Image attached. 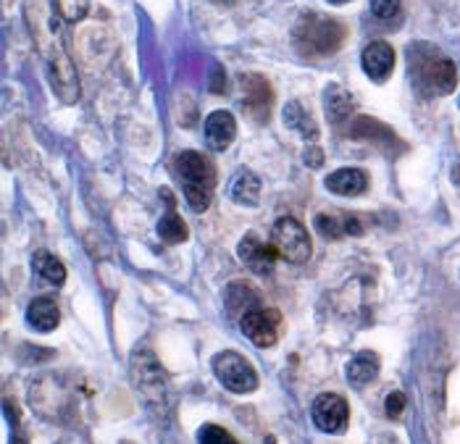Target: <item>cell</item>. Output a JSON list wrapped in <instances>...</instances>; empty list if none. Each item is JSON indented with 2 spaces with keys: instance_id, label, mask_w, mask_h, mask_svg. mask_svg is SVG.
<instances>
[{
  "instance_id": "cell-6",
  "label": "cell",
  "mask_w": 460,
  "mask_h": 444,
  "mask_svg": "<svg viewBox=\"0 0 460 444\" xmlns=\"http://www.w3.org/2000/svg\"><path fill=\"white\" fill-rule=\"evenodd\" d=\"M271 244L277 247L279 258L295 263V266H303L311 261V253H314V244H311V235L308 229L295 218V216H282L274 229H271Z\"/></svg>"
},
{
  "instance_id": "cell-2",
  "label": "cell",
  "mask_w": 460,
  "mask_h": 444,
  "mask_svg": "<svg viewBox=\"0 0 460 444\" xmlns=\"http://www.w3.org/2000/svg\"><path fill=\"white\" fill-rule=\"evenodd\" d=\"M408 68H411V82L416 93L431 101L450 95L458 87V68L456 64L434 45L429 42H413L408 50Z\"/></svg>"
},
{
  "instance_id": "cell-24",
  "label": "cell",
  "mask_w": 460,
  "mask_h": 444,
  "mask_svg": "<svg viewBox=\"0 0 460 444\" xmlns=\"http://www.w3.org/2000/svg\"><path fill=\"white\" fill-rule=\"evenodd\" d=\"M255 303H258V295L250 289V284H240V281H237V284H232V287H229L226 306L232 307L234 313H237V310H243V313H245V310L255 306Z\"/></svg>"
},
{
  "instance_id": "cell-18",
  "label": "cell",
  "mask_w": 460,
  "mask_h": 444,
  "mask_svg": "<svg viewBox=\"0 0 460 444\" xmlns=\"http://www.w3.org/2000/svg\"><path fill=\"white\" fill-rule=\"evenodd\" d=\"M161 198H166V203H169V213L158 221V237L164 239L166 244H179V242H184V239L190 237V232H187V224L181 221V216L177 213V208H174V195L169 192V190H161Z\"/></svg>"
},
{
  "instance_id": "cell-14",
  "label": "cell",
  "mask_w": 460,
  "mask_h": 444,
  "mask_svg": "<svg viewBox=\"0 0 460 444\" xmlns=\"http://www.w3.org/2000/svg\"><path fill=\"white\" fill-rule=\"evenodd\" d=\"M350 137L376 142L379 147H385V150H390V153H394V145L400 142L397 135L392 132L387 124H382L379 119H371V116H355L353 124H350Z\"/></svg>"
},
{
  "instance_id": "cell-25",
  "label": "cell",
  "mask_w": 460,
  "mask_h": 444,
  "mask_svg": "<svg viewBox=\"0 0 460 444\" xmlns=\"http://www.w3.org/2000/svg\"><path fill=\"white\" fill-rule=\"evenodd\" d=\"M198 444H240L226 429L216 426V423H206L198 434Z\"/></svg>"
},
{
  "instance_id": "cell-17",
  "label": "cell",
  "mask_w": 460,
  "mask_h": 444,
  "mask_svg": "<svg viewBox=\"0 0 460 444\" xmlns=\"http://www.w3.org/2000/svg\"><path fill=\"white\" fill-rule=\"evenodd\" d=\"M229 198L237 205H245V208H255L261 200V179L252 173L250 169H240L232 176V184H229Z\"/></svg>"
},
{
  "instance_id": "cell-15",
  "label": "cell",
  "mask_w": 460,
  "mask_h": 444,
  "mask_svg": "<svg viewBox=\"0 0 460 444\" xmlns=\"http://www.w3.org/2000/svg\"><path fill=\"white\" fill-rule=\"evenodd\" d=\"M326 190L342 198H358L368 190V173L363 169H337L326 176Z\"/></svg>"
},
{
  "instance_id": "cell-31",
  "label": "cell",
  "mask_w": 460,
  "mask_h": 444,
  "mask_svg": "<svg viewBox=\"0 0 460 444\" xmlns=\"http://www.w3.org/2000/svg\"><path fill=\"white\" fill-rule=\"evenodd\" d=\"M332 5H345V3H350V0H329Z\"/></svg>"
},
{
  "instance_id": "cell-10",
  "label": "cell",
  "mask_w": 460,
  "mask_h": 444,
  "mask_svg": "<svg viewBox=\"0 0 460 444\" xmlns=\"http://www.w3.org/2000/svg\"><path fill=\"white\" fill-rule=\"evenodd\" d=\"M311 415H314V423L326 434H342L350 423V408H348L345 397L329 395V392L314 400Z\"/></svg>"
},
{
  "instance_id": "cell-9",
  "label": "cell",
  "mask_w": 460,
  "mask_h": 444,
  "mask_svg": "<svg viewBox=\"0 0 460 444\" xmlns=\"http://www.w3.org/2000/svg\"><path fill=\"white\" fill-rule=\"evenodd\" d=\"M240 101H243V108L248 111L250 116L258 124H263L271 116L274 90H271V84L263 76H258V74H243L240 76Z\"/></svg>"
},
{
  "instance_id": "cell-32",
  "label": "cell",
  "mask_w": 460,
  "mask_h": 444,
  "mask_svg": "<svg viewBox=\"0 0 460 444\" xmlns=\"http://www.w3.org/2000/svg\"><path fill=\"white\" fill-rule=\"evenodd\" d=\"M216 3H221V5H229V3H234V0H216Z\"/></svg>"
},
{
  "instance_id": "cell-23",
  "label": "cell",
  "mask_w": 460,
  "mask_h": 444,
  "mask_svg": "<svg viewBox=\"0 0 460 444\" xmlns=\"http://www.w3.org/2000/svg\"><path fill=\"white\" fill-rule=\"evenodd\" d=\"M284 124H287V127H292V129H297V132H303V135L308 137L311 142H316V139H319V127H316V124H314V119L305 113L303 102L292 101L284 105Z\"/></svg>"
},
{
  "instance_id": "cell-30",
  "label": "cell",
  "mask_w": 460,
  "mask_h": 444,
  "mask_svg": "<svg viewBox=\"0 0 460 444\" xmlns=\"http://www.w3.org/2000/svg\"><path fill=\"white\" fill-rule=\"evenodd\" d=\"M379 444H397V442H394L392 437H382V440H379Z\"/></svg>"
},
{
  "instance_id": "cell-22",
  "label": "cell",
  "mask_w": 460,
  "mask_h": 444,
  "mask_svg": "<svg viewBox=\"0 0 460 444\" xmlns=\"http://www.w3.org/2000/svg\"><path fill=\"white\" fill-rule=\"evenodd\" d=\"M32 269H35L37 279L45 281V284H50V287H61L66 281L64 263L56 255H50L48 250H40L35 258H32Z\"/></svg>"
},
{
  "instance_id": "cell-4",
  "label": "cell",
  "mask_w": 460,
  "mask_h": 444,
  "mask_svg": "<svg viewBox=\"0 0 460 444\" xmlns=\"http://www.w3.org/2000/svg\"><path fill=\"white\" fill-rule=\"evenodd\" d=\"M345 34H348L345 24L311 11V13H303V19L297 22L295 42L305 56H329L345 42Z\"/></svg>"
},
{
  "instance_id": "cell-7",
  "label": "cell",
  "mask_w": 460,
  "mask_h": 444,
  "mask_svg": "<svg viewBox=\"0 0 460 444\" xmlns=\"http://www.w3.org/2000/svg\"><path fill=\"white\" fill-rule=\"evenodd\" d=\"M213 374L234 395H250L258 389V374L240 352L224 350L213 358Z\"/></svg>"
},
{
  "instance_id": "cell-26",
  "label": "cell",
  "mask_w": 460,
  "mask_h": 444,
  "mask_svg": "<svg viewBox=\"0 0 460 444\" xmlns=\"http://www.w3.org/2000/svg\"><path fill=\"white\" fill-rule=\"evenodd\" d=\"M56 8L66 22H79L87 16L90 0H56Z\"/></svg>"
},
{
  "instance_id": "cell-13",
  "label": "cell",
  "mask_w": 460,
  "mask_h": 444,
  "mask_svg": "<svg viewBox=\"0 0 460 444\" xmlns=\"http://www.w3.org/2000/svg\"><path fill=\"white\" fill-rule=\"evenodd\" d=\"M237 137V121L229 111H213L206 119V142L216 153H224Z\"/></svg>"
},
{
  "instance_id": "cell-19",
  "label": "cell",
  "mask_w": 460,
  "mask_h": 444,
  "mask_svg": "<svg viewBox=\"0 0 460 444\" xmlns=\"http://www.w3.org/2000/svg\"><path fill=\"white\" fill-rule=\"evenodd\" d=\"M316 229H319L321 237L326 239H340L345 237V235L360 237L363 235L358 218H353V216H337V213H319L316 216Z\"/></svg>"
},
{
  "instance_id": "cell-16",
  "label": "cell",
  "mask_w": 460,
  "mask_h": 444,
  "mask_svg": "<svg viewBox=\"0 0 460 444\" xmlns=\"http://www.w3.org/2000/svg\"><path fill=\"white\" fill-rule=\"evenodd\" d=\"M323 108H326V116H329V124L340 127L342 121L353 119L355 101L353 95L340 87V84H329L326 93H323Z\"/></svg>"
},
{
  "instance_id": "cell-1",
  "label": "cell",
  "mask_w": 460,
  "mask_h": 444,
  "mask_svg": "<svg viewBox=\"0 0 460 444\" xmlns=\"http://www.w3.org/2000/svg\"><path fill=\"white\" fill-rule=\"evenodd\" d=\"M24 22L30 27L37 53L45 64L53 93L64 102H76L79 76L71 61L66 40H64L56 0H24Z\"/></svg>"
},
{
  "instance_id": "cell-29",
  "label": "cell",
  "mask_w": 460,
  "mask_h": 444,
  "mask_svg": "<svg viewBox=\"0 0 460 444\" xmlns=\"http://www.w3.org/2000/svg\"><path fill=\"white\" fill-rule=\"evenodd\" d=\"M305 166H311V169H321L323 166V150H321L316 142H311V147L305 150Z\"/></svg>"
},
{
  "instance_id": "cell-21",
  "label": "cell",
  "mask_w": 460,
  "mask_h": 444,
  "mask_svg": "<svg viewBox=\"0 0 460 444\" xmlns=\"http://www.w3.org/2000/svg\"><path fill=\"white\" fill-rule=\"evenodd\" d=\"M379 376V355L371 350H360L348 363V381L353 386H366Z\"/></svg>"
},
{
  "instance_id": "cell-8",
  "label": "cell",
  "mask_w": 460,
  "mask_h": 444,
  "mask_svg": "<svg viewBox=\"0 0 460 444\" xmlns=\"http://www.w3.org/2000/svg\"><path fill=\"white\" fill-rule=\"evenodd\" d=\"M240 326H243V334H245L252 344H258V347H271L274 342L279 340L282 318H279V313H277L274 307L255 303V306L248 307V310L240 315Z\"/></svg>"
},
{
  "instance_id": "cell-11",
  "label": "cell",
  "mask_w": 460,
  "mask_h": 444,
  "mask_svg": "<svg viewBox=\"0 0 460 444\" xmlns=\"http://www.w3.org/2000/svg\"><path fill=\"white\" fill-rule=\"evenodd\" d=\"M237 255H240V261L248 266L250 271L258 273V276H269V273L274 271L277 258H279L277 247L271 242H263L258 235H245V237L240 239Z\"/></svg>"
},
{
  "instance_id": "cell-28",
  "label": "cell",
  "mask_w": 460,
  "mask_h": 444,
  "mask_svg": "<svg viewBox=\"0 0 460 444\" xmlns=\"http://www.w3.org/2000/svg\"><path fill=\"white\" fill-rule=\"evenodd\" d=\"M385 410H387L390 418H400L402 410H405V395L402 392H390L387 400H385Z\"/></svg>"
},
{
  "instance_id": "cell-27",
  "label": "cell",
  "mask_w": 460,
  "mask_h": 444,
  "mask_svg": "<svg viewBox=\"0 0 460 444\" xmlns=\"http://www.w3.org/2000/svg\"><path fill=\"white\" fill-rule=\"evenodd\" d=\"M400 11H402L400 0H371V13H374L376 19H382V22L397 19Z\"/></svg>"
},
{
  "instance_id": "cell-12",
  "label": "cell",
  "mask_w": 460,
  "mask_h": 444,
  "mask_svg": "<svg viewBox=\"0 0 460 444\" xmlns=\"http://www.w3.org/2000/svg\"><path fill=\"white\" fill-rule=\"evenodd\" d=\"M394 48H392L390 42H385V40H376V42H371L366 50H363V56H360V64H363V71L374 79V82H387L390 79V74L394 71Z\"/></svg>"
},
{
  "instance_id": "cell-20",
  "label": "cell",
  "mask_w": 460,
  "mask_h": 444,
  "mask_svg": "<svg viewBox=\"0 0 460 444\" xmlns=\"http://www.w3.org/2000/svg\"><path fill=\"white\" fill-rule=\"evenodd\" d=\"M27 321L37 332H53L61 321V310L53 297H35L27 307Z\"/></svg>"
},
{
  "instance_id": "cell-3",
  "label": "cell",
  "mask_w": 460,
  "mask_h": 444,
  "mask_svg": "<svg viewBox=\"0 0 460 444\" xmlns=\"http://www.w3.org/2000/svg\"><path fill=\"white\" fill-rule=\"evenodd\" d=\"M174 171L184 187L187 205L195 213L208 210L216 190V166L211 164V158L198 150H184L174 158Z\"/></svg>"
},
{
  "instance_id": "cell-5",
  "label": "cell",
  "mask_w": 460,
  "mask_h": 444,
  "mask_svg": "<svg viewBox=\"0 0 460 444\" xmlns=\"http://www.w3.org/2000/svg\"><path fill=\"white\" fill-rule=\"evenodd\" d=\"M132 381L150 408L158 410V413L169 410L172 386H169V378L164 374L161 363L155 360V355L150 350H137L132 355Z\"/></svg>"
}]
</instances>
